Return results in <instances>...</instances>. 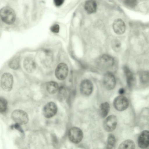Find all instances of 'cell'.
I'll return each instance as SVG.
<instances>
[{
  "label": "cell",
  "mask_w": 149,
  "mask_h": 149,
  "mask_svg": "<svg viewBox=\"0 0 149 149\" xmlns=\"http://www.w3.org/2000/svg\"><path fill=\"white\" fill-rule=\"evenodd\" d=\"M0 17L3 22L8 24H13L16 19L15 11L9 7H4L1 9Z\"/></svg>",
  "instance_id": "cell-1"
},
{
  "label": "cell",
  "mask_w": 149,
  "mask_h": 149,
  "mask_svg": "<svg viewBox=\"0 0 149 149\" xmlns=\"http://www.w3.org/2000/svg\"><path fill=\"white\" fill-rule=\"evenodd\" d=\"M115 64L114 58L108 54L102 55L97 61V64L98 67L104 70L111 69L114 66Z\"/></svg>",
  "instance_id": "cell-2"
},
{
  "label": "cell",
  "mask_w": 149,
  "mask_h": 149,
  "mask_svg": "<svg viewBox=\"0 0 149 149\" xmlns=\"http://www.w3.org/2000/svg\"><path fill=\"white\" fill-rule=\"evenodd\" d=\"M12 120L17 124L23 125L27 123L29 120L28 115L25 111L17 109L13 111L11 114Z\"/></svg>",
  "instance_id": "cell-3"
},
{
  "label": "cell",
  "mask_w": 149,
  "mask_h": 149,
  "mask_svg": "<svg viewBox=\"0 0 149 149\" xmlns=\"http://www.w3.org/2000/svg\"><path fill=\"white\" fill-rule=\"evenodd\" d=\"M68 136L70 140L72 142L77 143L82 140L83 134L81 130L77 127L71 128L68 131Z\"/></svg>",
  "instance_id": "cell-4"
},
{
  "label": "cell",
  "mask_w": 149,
  "mask_h": 149,
  "mask_svg": "<svg viewBox=\"0 0 149 149\" xmlns=\"http://www.w3.org/2000/svg\"><path fill=\"white\" fill-rule=\"evenodd\" d=\"M1 83V87L6 92L10 91L13 84V78L12 75L9 73H4L2 75Z\"/></svg>",
  "instance_id": "cell-5"
},
{
  "label": "cell",
  "mask_w": 149,
  "mask_h": 149,
  "mask_svg": "<svg viewBox=\"0 0 149 149\" xmlns=\"http://www.w3.org/2000/svg\"><path fill=\"white\" fill-rule=\"evenodd\" d=\"M129 102L127 98L121 95L116 97L113 102V105L117 110L122 111L126 109L128 107Z\"/></svg>",
  "instance_id": "cell-6"
},
{
  "label": "cell",
  "mask_w": 149,
  "mask_h": 149,
  "mask_svg": "<svg viewBox=\"0 0 149 149\" xmlns=\"http://www.w3.org/2000/svg\"><path fill=\"white\" fill-rule=\"evenodd\" d=\"M117 124V119L114 115L108 116L104 120L103 127L104 130L107 132H111L115 130Z\"/></svg>",
  "instance_id": "cell-7"
},
{
  "label": "cell",
  "mask_w": 149,
  "mask_h": 149,
  "mask_svg": "<svg viewBox=\"0 0 149 149\" xmlns=\"http://www.w3.org/2000/svg\"><path fill=\"white\" fill-rule=\"evenodd\" d=\"M103 84L105 88L109 90L113 89L116 84V80L113 75L111 72L106 73L104 76Z\"/></svg>",
  "instance_id": "cell-8"
},
{
  "label": "cell",
  "mask_w": 149,
  "mask_h": 149,
  "mask_svg": "<svg viewBox=\"0 0 149 149\" xmlns=\"http://www.w3.org/2000/svg\"><path fill=\"white\" fill-rule=\"evenodd\" d=\"M68 72V66L64 63H61L57 66L55 70V75L57 79L62 80L66 78Z\"/></svg>",
  "instance_id": "cell-9"
},
{
  "label": "cell",
  "mask_w": 149,
  "mask_h": 149,
  "mask_svg": "<svg viewBox=\"0 0 149 149\" xmlns=\"http://www.w3.org/2000/svg\"><path fill=\"white\" fill-rule=\"evenodd\" d=\"M57 111V107L56 104L54 102H50L44 107L43 113L45 117L49 118L55 115Z\"/></svg>",
  "instance_id": "cell-10"
},
{
  "label": "cell",
  "mask_w": 149,
  "mask_h": 149,
  "mask_svg": "<svg viewBox=\"0 0 149 149\" xmlns=\"http://www.w3.org/2000/svg\"><path fill=\"white\" fill-rule=\"evenodd\" d=\"M81 93L85 96L90 95L92 92L93 86L91 81L88 79H85L81 82L80 87Z\"/></svg>",
  "instance_id": "cell-11"
},
{
  "label": "cell",
  "mask_w": 149,
  "mask_h": 149,
  "mask_svg": "<svg viewBox=\"0 0 149 149\" xmlns=\"http://www.w3.org/2000/svg\"><path fill=\"white\" fill-rule=\"evenodd\" d=\"M149 132L144 130L140 134L138 139V145L140 148L144 149L148 147L149 144Z\"/></svg>",
  "instance_id": "cell-12"
},
{
  "label": "cell",
  "mask_w": 149,
  "mask_h": 149,
  "mask_svg": "<svg viewBox=\"0 0 149 149\" xmlns=\"http://www.w3.org/2000/svg\"><path fill=\"white\" fill-rule=\"evenodd\" d=\"M113 28L114 32L118 35H122L125 30V25L123 21L120 18H118L114 21Z\"/></svg>",
  "instance_id": "cell-13"
},
{
  "label": "cell",
  "mask_w": 149,
  "mask_h": 149,
  "mask_svg": "<svg viewBox=\"0 0 149 149\" xmlns=\"http://www.w3.org/2000/svg\"><path fill=\"white\" fill-rule=\"evenodd\" d=\"M123 70L126 76L127 84L129 88H131L134 86L135 83V78L133 73L127 66H124Z\"/></svg>",
  "instance_id": "cell-14"
},
{
  "label": "cell",
  "mask_w": 149,
  "mask_h": 149,
  "mask_svg": "<svg viewBox=\"0 0 149 149\" xmlns=\"http://www.w3.org/2000/svg\"><path fill=\"white\" fill-rule=\"evenodd\" d=\"M84 8L88 14L94 13L96 11L97 4L95 0H88L85 3Z\"/></svg>",
  "instance_id": "cell-15"
},
{
  "label": "cell",
  "mask_w": 149,
  "mask_h": 149,
  "mask_svg": "<svg viewBox=\"0 0 149 149\" xmlns=\"http://www.w3.org/2000/svg\"><path fill=\"white\" fill-rule=\"evenodd\" d=\"M23 65L25 70L29 73L33 72L36 68L35 63L33 60L30 57H27L25 59Z\"/></svg>",
  "instance_id": "cell-16"
},
{
  "label": "cell",
  "mask_w": 149,
  "mask_h": 149,
  "mask_svg": "<svg viewBox=\"0 0 149 149\" xmlns=\"http://www.w3.org/2000/svg\"><path fill=\"white\" fill-rule=\"evenodd\" d=\"M110 109V105L107 102L102 103L100 107L99 112L101 117L103 118L106 117Z\"/></svg>",
  "instance_id": "cell-17"
},
{
  "label": "cell",
  "mask_w": 149,
  "mask_h": 149,
  "mask_svg": "<svg viewBox=\"0 0 149 149\" xmlns=\"http://www.w3.org/2000/svg\"><path fill=\"white\" fill-rule=\"evenodd\" d=\"M46 89L49 93L53 94L56 93L58 90V84L55 82L50 81L47 84Z\"/></svg>",
  "instance_id": "cell-18"
},
{
  "label": "cell",
  "mask_w": 149,
  "mask_h": 149,
  "mask_svg": "<svg viewBox=\"0 0 149 149\" xmlns=\"http://www.w3.org/2000/svg\"><path fill=\"white\" fill-rule=\"evenodd\" d=\"M134 142L131 140H127L122 142L118 146L119 149H133L135 148Z\"/></svg>",
  "instance_id": "cell-19"
},
{
  "label": "cell",
  "mask_w": 149,
  "mask_h": 149,
  "mask_svg": "<svg viewBox=\"0 0 149 149\" xmlns=\"http://www.w3.org/2000/svg\"><path fill=\"white\" fill-rule=\"evenodd\" d=\"M111 46L113 49L116 52H119L121 48V44L118 40L115 39L112 40Z\"/></svg>",
  "instance_id": "cell-20"
},
{
  "label": "cell",
  "mask_w": 149,
  "mask_h": 149,
  "mask_svg": "<svg viewBox=\"0 0 149 149\" xmlns=\"http://www.w3.org/2000/svg\"><path fill=\"white\" fill-rule=\"evenodd\" d=\"M139 79L142 84H145L149 81V72L148 71H143L141 72L139 75Z\"/></svg>",
  "instance_id": "cell-21"
},
{
  "label": "cell",
  "mask_w": 149,
  "mask_h": 149,
  "mask_svg": "<svg viewBox=\"0 0 149 149\" xmlns=\"http://www.w3.org/2000/svg\"><path fill=\"white\" fill-rule=\"evenodd\" d=\"M116 139L114 136L112 134H110L107 138V148H112L115 144Z\"/></svg>",
  "instance_id": "cell-22"
},
{
  "label": "cell",
  "mask_w": 149,
  "mask_h": 149,
  "mask_svg": "<svg viewBox=\"0 0 149 149\" xmlns=\"http://www.w3.org/2000/svg\"><path fill=\"white\" fill-rule=\"evenodd\" d=\"M19 65V59L18 57L14 58L12 59L9 63V67L12 69H18Z\"/></svg>",
  "instance_id": "cell-23"
},
{
  "label": "cell",
  "mask_w": 149,
  "mask_h": 149,
  "mask_svg": "<svg viewBox=\"0 0 149 149\" xmlns=\"http://www.w3.org/2000/svg\"><path fill=\"white\" fill-rule=\"evenodd\" d=\"M7 107V102L5 98L0 97V112H5Z\"/></svg>",
  "instance_id": "cell-24"
},
{
  "label": "cell",
  "mask_w": 149,
  "mask_h": 149,
  "mask_svg": "<svg viewBox=\"0 0 149 149\" xmlns=\"http://www.w3.org/2000/svg\"><path fill=\"white\" fill-rule=\"evenodd\" d=\"M137 0H124V3L127 7L133 8L135 7L137 4Z\"/></svg>",
  "instance_id": "cell-25"
},
{
  "label": "cell",
  "mask_w": 149,
  "mask_h": 149,
  "mask_svg": "<svg viewBox=\"0 0 149 149\" xmlns=\"http://www.w3.org/2000/svg\"><path fill=\"white\" fill-rule=\"evenodd\" d=\"M58 98L60 99H62L65 98L66 94V91L65 88L63 86H61L58 89Z\"/></svg>",
  "instance_id": "cell-26"
},
{
  "label": "cell",
  "mask_w": 149,
  "mask_h": 149,
  "mask_svg": "<svg viewBox=\"0 0 149 149\" xmlns=\"http://www.w3.org/2000/svg\"><path fill=\"white\" fill-rule=\"evenodd\" d=\"M59 26L58 24L53 25L50 28V30L52 32L56 33L59 32Z\"/></svg>",
  "instance_id": "cell-27"
},
{
  "label": "cell",
  "mask_w": 149,
  "mask_h": 149,
  "mask_svg": "<svg viewBox=\"0 0 149 149\" xmlns=\"http://www.w3.org/2000/svg\"><path fill=\"white\" fill-rule=\"evenodd\" d=\"M64 0H54V2L55 5L59 7L61 6L63 3Z\"/></svg>",
  "instance_id": "cell-28"
},
{
  "label": "cell",
  "mask_w": 149,
  "mask_h": 149,
  "mask_svg": "<svg viewBox=\"0 0 149 149\" xmlns=\"http://www.w3.org/2000/svg\"><path fill=\"white\" fill-rule=\"evenodd\" d=\"M125 89L123 88H120L118 90V93L121 95L124 94L125 93Z\"/></svg>",
  "instance_id": "cell-29"
}]
</instances>
